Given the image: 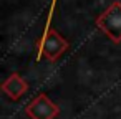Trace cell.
<instances>
[{"label": "cell", "instance_id": "cell-1", "mask_svg": "<svg viewBox=\"0 0 121 119\" xmlns=\"http://www.w3.org/2000/svg\"><path fill=\"white\" fill-rule=\"evenodd\" d=\"M96 27L113 43H121V2H113L96 18Z\"/></svg>", "mask_w": 121, "mask_h": 119}, {"label": "cell", "instance_id": "cell-2", "mask_svg": "<svg viewBox=\"0 0 121 119\" xmlns=\"http://www.w3.org/2000/svg\"><path fill=\"white\" fill-rule=\"evenodd\" d=\"M38 50L42 58L55 61L68 50V41L55 28H48L42 37V40L38 41Z\"/></svg>", "mask_w": 121, "mask_h": 119}, {"label": "cell", "instance_id": "cell-3", "mask_svg": "<svg viewBox=\"0 0 121 119\" xmlns=\"http://www.w3.org/2000/svg\"><path fill=\"white\" fill-rule=\"evenodd\" d=\"M25 112L30 119H55L60 114V107L45 93H40L25 107Z\"/></svg>", "mask_w": 121, "mask_h": 119}, {"label": "cell", "instance_id": "cell-4", "mask_svg": "<svg viewBox=\"0 0 121 119\" xmlns=\"http://www.w3.org/2000/svg\"><path fill=\"white\" fill-rule=\"evenodd\" d=\"M2 89L4 93H7V96L13 101H18L27 91H28V83L18 74V73H13L9 76V79L4 81L2 84Z\"/></svg>", "mask_w": 121, "mask_h": 119}]
</instances>
